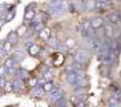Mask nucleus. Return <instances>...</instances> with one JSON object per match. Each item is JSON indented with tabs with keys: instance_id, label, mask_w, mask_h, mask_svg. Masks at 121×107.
<instances>
[{
	"instance_id": "7ed1b4c3",
	"label": "nucleus",
	"mask_w": 121,
	"mask_h": 107,
	"mask_svg": "<svg viewBox=\"0 0 121 107\" xmlns=\"http://www.w3.org/2000/svg\"><path fill=\"white\" fill-rule=\"evenodd\" d=\"M108 19H109V21L112 23V24H117V23H120L121 21V18H120V15L118 14H110L109 16H108Z\"/></svg>"
},
{
	"instance_id": "20e7f679",
	"label": "nucleus",
	"mask_w": 121,
	"mask_h": 107,
	"mask_svg": "<svg viewBox=\"0 0 121 107\" xmlns=\"http://www.w3.org/2000/svg\"><path fill=\"white\" fill-rule=\"evenodd\" d=\"M103 27H104L105 36H107V38H112V36H113V25L107 24V25H103Z\"/></svg>"
},
{
	"instance_id": "39448f33",
	"label": "nucleus",
	"mask_w": 121,
	"mask_h": 107,
	"mask_svg": "<svg viewBox=\"0 0 121 107\" xmlns=\"http://www.w3.org/2000/svg\"><path fill=\"white\" fill-rule=\"evenodd\" d=\"M28 52H29V55H32V56H36L37 54L40 52V47L37 46V44H32V46L28 48Z\"/></svg>"
},
{
	"instance_id": "1a4fd4ad",
	"label": "nucleus",
	"mask_w": 121,
	"mask_h": 107,
	"mask_svg": "<svg viewBox=\"0 0 121 107\" xmlns=\"http://www.w3.org/2000/svg\"><path fill=\"white\" fill-rule=\"evenodd\" d=\"M19 35H17V32H11L9 35H8V42H11L12 44H15L16 43V40H17Z\"/></svg>"
},
{
	"instance_id": "2eb2a0df",
	"label": "nucleus",
	"mask_w": 121,
	"mask_h": 107,
	"mask_svg": "<svg viewBox=\"0 0 121 107\" xmlns=\"http://www.w3.org/2000/svg\"><path fill=\"white\" fill-rule=\"evenodd\" d=\"M96 8H97V10H101V11H105V10H107V4L104 3V1H97V3H96Z\"/></svg>"
},
{
	"instance_id": "f8f14e48",
	"label": "nucleus",
	"mask_w": 121,
	"mask_h": 107,
	"mask_svg": "<svg viewBox=\"0 0 121 107\" xmlns=\"http://www.w3.org/2000/svg\"><path fill=\"white\" fill-rule=\"evenodd\" d=\"M17 35L19 36H23V35H25V32H27V25L25 24H23V25H20V27H19L17 28Z\"/></svg>"
},
{
	"instance_id": "4468645a",
	"label": "nucleus",
	"mask_w": 121,
	"mask_h": 107,
	"mask_svg": "<svg viewBox=\"0 0 121 107\" xmlns=\"http://www.w3.org/2000/svg\"><path fill=\"white\" fill-rule=\"evenodd\" d=\"M12 46H13V44H12L11 42H8V40H7V42L4 43V46H3V50L5 51V52H9V51L12 50Z\"/></svg>"
},
{
	"instance_id": "6e6552de",
	"label": "nucleus",
	"mask_w": 121,
	"mask_h": 107,
	"mask_svg": "<svg viewBox=\"0 0 121 107\" xmlns=\"http://www.w3.org/2000/svg\"><path fill=\"white\" fill-rule=\"evenodd\" d=\"M65 47H67L68 50H71V48H73V47L76 46V40L75 39H72V38H68L67 40H65Z\"/></svg>"
},
{
	"instance_id": "0eeeda50",
	"label": "nucleus",
	"mask_w": 121,
	"mask_h": 107,
	"mask_svg": "<svg viewBox=\"0 0 121 107\" xmlns=\"http://www.w3.org/2000/svg\"><path fill=\"white\" fill-rule=\"evenodd\" d=\"M33 18H35V11L28 8V10L25 11V14H24V19L25 20H32Z\"/></svg>"
},
{
	"instance_id": "423d86ee",
	"label": "nucleus",
	"mask_w": 121,
	"mask_h": 107,
	"mask_svg": "<svg viewBox=\"0 0 121 107\" xmlns=\"http://www.w3.org/2000/svg\"><path fill=\"white\" fill-rule=\"evenodd\" d=\"M49 38H51V29H49V28H44L43 31L40 32V39L48 40Z\"/></svg>"
},
{
	"instance_id": "f257e3e1",
	"label": "nucleus",
	"mask_w": 121,
	"mask_h": 107,
	"mask_svg": "<svg viewBox=\"0 0 121 107\" xmlns=\"http://www.w3.org/2000/svg\"><path fill=\"white\" fill-rule=\"evenodd\" d=\"M104 25V19L100 18V16H97V18H95L93 20H91V28L92 29H99L101 28Z\"/></svg>"
},
{
	"instance_id": "ddd939ff",
	"label": "nucleus",
	"mask_w": 121,
	"mask_h": 107,
	"mask_svg": "<svg viewBox=\"0 0 121 107\" xmlns=\"http://www.w3.org/2000/svg\"><path fill=\"white\" fill-rule=\"evenodd\" d=\"M5 68H7V71H9V72L13 71V60H12V59L7 60V63H5Z\"/></svg>"
},
{
	"instance_id": "9b49d317",
	"label": "nucleus",
	"mask_w": 121,
	"mask_h": 107,
	"mask_svg": "<svg viewBox=\"0 0 121 107\" xmlns=\"http://www.w3.org/2000/svg\"><path fill=\"white\" fill-rule=\"evenodd\" d=\"M76 59H77L78 62H85L86 59H88V56H86L85 52H78L77 55H76Z\"/></svg>"
},
{
	"instance_id": "a211bd4d",
	"label": "nucleus",
	"mask_w": 121,
	"mask_h": 107,
	"mask_svg": "<svg viewBox=\"0 0 121 107\" xmlns=\"http://www.w3.org/2000/svg\"><path fill=\"white\" fill-rule=\"evenodd\" d=\"M81 1H84V3H86V1H88V0H81Z\"/></svg>"
},
{
	"instance_id": "f03ea898",
	"label": "nucleus",
	"mask_w": 121,
	"mask_h": 107,
	"mask_svg": "<svg viewBox=\"0 0 121 107\" xmlns=\"http://www.w3.org/2000/svg\"><path fill=\"white\" fill-rule=\"evenodd\" d=\"M63 63H64V55H63V54L56 52V54L53 55V66H56V67H60Z\"/></svg>"
},
{
	"instance_id": "dca6fc26",
	"label": "nucleus",
	"mask_w": 121,
	"mask_h": 107,
	"mask_svg": "<svg viewBox=\"0 0 121 107\" xmlns=\"http://www.w3.org/2000/svg\"><path fill=\"white\" fill-rule=\"evenodd\" d=\"M5 91H12V84L9 82H5V86H4Z\"/></svg>"
},
{
	"instance_id": "9d476101",
	"label": "nucleus",
	"mask_w": 121,
	"mask_h": 107,
	"mask_svg": "<svg viewBox=\"0 0 121 107\" xmlns=\"http://www.w3.org/2000/svg\"><path fill=\"white\" fill-rule=\"evenodd\" d=\"M43 90L45 91V92H51L52 90H53V84L51 82H47V83H44V86H43Z\"/></svg>"
},
{
	"instance_id": "f3484780",
	"label": "nucleus",
	"mask_w": 121,
	"mask_h": 107,
	"mask_svg": "<svg viewBox=\"0 0 121 107\" xmlns=\"http://www.w3.org/2000/svg\"><path fill=\"white\" fill-rule=\"evenodd\" d=\"M4 86H5V80L1 78V79H0V87H4Z\"/></svg>"
}]
</instances>
